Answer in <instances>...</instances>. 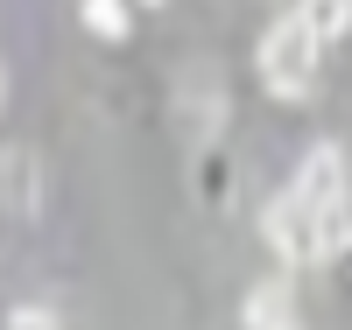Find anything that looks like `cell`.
Here are the masks:
<instances>
[{
  "mask_svg": "<svg viewBox=\"0 0 352 330\" xmlns=\"http://www.w3.org/2000/svg\"><path fill=\"white\" fill-rule=\"evenodd\" d=\"M8 330H56V316H50V309H14Z\"/></svg>",
  "mask_w": 352,
  "mask_h": 330,
  "instance_id": "cell-8",
  "label": "cell"
},
{
  "mask_svg": "<svg viewBox=\"0 0 352 330\" xmlns=\"http://www.w3.org/2000/svg\"><path fill=\"white\" fill-rule=\"evenodd\" d=\"M317 64H324V36L303 21V14H282L268 36H261V49H254V71H261V84L282 99V106H296V99H310V84H317Z\"/></svg>",
  "mask_w": 352,
  "mask_h": 330,
  "instance_id": "cell-1",
  "label": "cell"
},
{
  "mask_svg": "<svg viewBox=\"0 0 352 330\" xmlns=\"http://www.w3.org/2000/svg\"><path fill=\"white\" fill-rule=\"evenodd\" d=\"M247 330H303V316H296V288H289V274H275V281H254L247 288Z\"/></svg>",
  "mask_w": 352,
  "mask_h": 330,
  "instance_id": "cell-4",
  "label": "cell"
},
{
  "mask_svg": "<svg viewBox=\"0 0 352 330\" xmlns=\"http://www.w3.org/2000/svg\"><path fill=\"white\" fill-rule=\"evenodd\" d=\"M148 8H162V0H148Z\"/></svg>",
  "mask_w": 352,
  "mask_h": 330,
  "instance_id": "cell-11",
  "label": "cell"
},
{
  "mask_svg": "<svg viewBox=\"0 0 352 330\" xmlns=\"http://www.w3.org/2000/svg\"><path fill=\"white\" fill-rule=\"evenodd\" d=\"M289 190H303V197L317 204V218H324V246H331V260H338L345 232H352V162H345V148H338V141H317Z\"/></svg>",
  "mask_w": 352,
  "mask_h": 330,
  "instance_id": "cell-2",
  "label": "cell"
},
{
  "mask_svg": "<svg viewBox=\"0 0 352 330\" xmlns=\"http://www.w3.org/2000/svg\"><path fill=\"white\" fill-rule=\"evenodd\" d=\"M28 169H36V162H28L21 148H14V155H0V190H8L14 211H36V197H43V190H28Z\"/></svg>",
  "mask_w": 352,
  "mask_h": 330,
  "instance_id": "cell-7",
  "label": "cell"
},
{
  "mask_svg": "<svg viewBox=\"0 0 352 330\" xmlns=\"http://www.w3.org/2000/svg\"><path fill=\"white\" fill-rule=\"evenodd\" d=\"M261 239H268V253L282 260V274L331 260V246H324V218H317V204H310L303 190H282L268 211H261Z\"/></svg>",
  "mask_w": 352,
  "mask_h": 330,
  "instance_id": "cell-3",
  "label": "cell"
},
{
  "mask_svg": "<svg viewBox=\"0 0 352 330\" xmlns=\"http://www.w3.org/2000/svg\"><path fill=\"white\" fill-rule=\"evenodd\" d=\"M0 99H8V71H0Z\"/></svg>",
  "mask_w": 352,
  "mask_h": 330,
  "instance_id": "cell-10",
  "label": "cell"
},
{
  "mask_svg": "<svg viewBox=\"0 0 352 330\" xmlns=\"http://www.w3.org/2000/svg\"><path fill=\"white\" fill-rule=\"evenodd\" d=\"M338 260H345V267H352V232H345V246H338Z\"/></svg>",
  "mask_w": 352,
  "mask_h": 330,
  "instance_id": "cell-9",
  "label": "cell"
},
{
  "mask_svg": "<svg viewBox=\"0 0 352 330\" xmlns=\"http://www.w3.org/2000/svg\"><path fill=\"white\" fill-rule=\"evenodd\" d=\"M296 14H303L324 43H338L345 28H352V0H296Z\"/></svg>",
  "mask_w": 352,
  "mask_h": 330,
  "instance_id": "cell-5",
  "label": "cell"
},
{
  "mask_svg": "<svg viewBox=\"0 0 352 330\" xmlns=\"http://www.w3.org/2000/svg\"><path fill=\"white\" fill-rule=\"evenodd\" d=\"M78 14H85V28H92L99 43H120L127 36V0H78Z\"/></svg>",
  "mask_w": 352,
  "mask_h": 330,
  "instance_id": "cell-6",
  "label": "cell"
}]
</instances>
